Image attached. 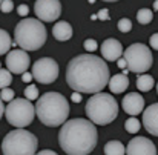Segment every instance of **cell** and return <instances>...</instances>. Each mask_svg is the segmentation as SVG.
<instances>
[{
  "instance_id": "6da1fadb",
  "label": "cell",
  "mask_w": 158,
  "mask_h": 155,
  "mask_svg": "<svg viewBox=\"0 0 158 155\" xmlns=\"http://www.w3.org/2000/svg\"><path fill=\"white\" fill-rule=\"evenodd\" d=\"M66 82L78 94L102 92L109 82V68L102 57L80 54L66 66Z\"/></svg>"
},
{
  "instance_id": "7a4b0ae2",
  "label": "cell",
  "mask_w": 158,
  "mask_h": 155,
  "mask_svg": "<svg viewBox=\"0 0 158 155\" xmlns=\"http://www.w3.org/2000/svg\"><path fill=\"white\" fill-rule=\"evenodd\" d=\"M95 124L86 118L66 120L58 134V145L68 155H89L97 146Z\"/></svg>"
},
{
  "instance_id": "3957f363",
  "label": "cell",
  "mask_w": 158,
  "mask_h": 155,
  "mask_svg": "<svg viewBox=\"0 0 158 155\" xmlns=\"http://www.w3.org/2000/svg\"><path fill=\"white\" fill-rule=\"evenodd\" d=\"M34 109L39 120L49 128H57L63 124L69 117V103L58 92L43 94L34 106Z\"/></svg>"
},
{
  "instance_id": "277c9868",
  "label": "cell",
  "mask_w": 158,
  "mask_h": 155,
  "mask_svg": "<svg viewBox=\"0 0 158 155\" xmlns=\"http://www.w3.org/2000/svg\"><path fill=\"white\" fill-rule=\"evenodd\" d=\"M14 40L23 51H39L46 42V28L40 20L23 19L15 26Z\"/></svg>"
},
{
  "instance_id": "5b68a950",
  "label": "cell",
  "mask_w": 158,
  "mask_h": 155,
  "mask_svg": "<svg viewBox=\"0 0 158 155\" xmlns=\"http://www.w3.org/2000/svg\"><path fill=\"white\" fill-rule=\"evenodd\" d=\"M86 115L92 124L106 126L118 115V103L114 95L97 92L86 102Z\"/></svg>"
},
{
  "instance_id": "8992f818",
  "label": "cell",
  "mask_w": 158,
  "mask_h": 155,
  "mask_svg": "<svg viewBox=\"0 0 158 155\" xmlns=\"http://www.w3.org/2000/svg\"><path fill=\"white\" fill-rule=\"evenodd\" d=\"M39 140L25 129H15L5 135L2 141L3 155H35Z\"/></svg>"
},
{
  "instance_id": "52a82bcc",
  "label": "cell",
  "mask_w": 158,
  "mask_h": 155,
  "mask_svg": "<svg viewBox=\"0 0 158 155\" xmlns=\"http://www.w3.org/2000/svg\"><path fill=\"white\" fill-rule=\"evenodd\" d=\"M5 117L9 124H12L17 129H23L29 126L35 117L34 104L26 98H14L8 106H5Z\"/></svg>"
},
{
  "instance_id": "ba28073f",
  "label": "cell",
  "mask_w": 158,
  "mask_h": 155,
  "mask_svg": "<svg viewBox=\"0 0 158 155\" xmlns=\"http://www.w3.org/2000/svg\"><path fill=\"white\" fill-rule=\"evenodd\" d=\"M123 58L126 61V69L135 74H143L151 69L154 57L151 49L143 43H132L123 51Z\"/></svg>"
},
{
  "instance_id": "9c48e42d",
  "label": "cell",
  "mask_w": 158,
  "mask_h": 155,
  "mask_svg": "<svg viewBox=\"0 0 158 155\" xmlns=\"http://www.w3.org/2000/svg\"><path fill=\"white\" fill-rule=\"evenodd\" d=\"M32 78L43 85H51L58 77V65L54 58L43 57L32 65Z\"/></svg>"
},
{
  "instance_id": "30bf717a",
  "label": "cell",
  "mask_w": 158,
  "mask_h": 155,
  "mask_svg": "<svg viewBox=\"0 0 158 155\" xmlns=\"http://www.w3.org/2000/svg\"><path fill=\"white\" fill-rule=\"evenodd\" d=\"M37 19L43 22H54L61 14V3L60 0H35L34 6Z\"/></svg>"
},
{
  "instance_id": "8fae6325",
  "label": "cell",
  "mask_w": 158,
  "mask_h": 155,
  "mask_svg": "<svg viewBox=\"0 0 158 155\" xmlns=\"http://www.w3.org/2000/svg\"><path fill=\"white\" fill-rule=\"evenodd\" d=\"M6 69L11 72V74H23L26 72V69L29 68V55L26 54V51L23 49H12L11 52H8L6 55Z\"/></svg>"
},
{
  "instance_id": "7c38bea8",
  "label": "cell",
  "mask_w": 158,
  "mask_h": 155,
  "mask_svg": "<svg viewBox=\"0 0 158 155\" xmlns=\"http://www.w3.org/2000/svg\"><path fill=\"white\" fill-rule=\"evenodd\" d=\"M126 155H157V148L154 141L146 137H135L132 138L127 146L124 148Z\"/></svg>"
},
{
  "instance_id": "4fadbf2b",
  "label": "cell",
  "mask_w": 158,
  "mask_h": 155,
  "mask_svg": "<svg viewBox=\"0 0 158 155\" xmlns=\"http://www.w3.org/2000/svg\"><path fill=\"white\" fill-rule=\"evenodd\" d=\"M123 111L126 114H129L131 117H135L138 115L140 112H143V107H144V98L141 94H135V92H131V94H126L123 97Z\"/></svg>"
},
{
  "instance_id": "5bb4252c",
  "label": "cell",
  "mask_w": 158,
  "mask_h": 155,
  "mask_svg": "<svg viewBox=\"0 0 158 155\" xmlns=\"http://www.w3.org/2000/svg\"><path fill=\"white\" fill-rule=\"evenodd\" d=\"M102 57L107 61H117L121 54H123V46L117 39H106L102 43Z\"/></svg>"
},
{
  "instance_id": "9a60e30c",
  "label": "cell",
  "mask_w": 158,
  "mask_h": 155,
  "mask_svg": "<svg viewBox=\"0 0 158 155\" xmlns=\"http://www.w3.org/2000/svg\"><path fill=\"white\" fill-rule=\"evenodd\" d=\"M143 124L152 135H158V104L152 103L143 112Z\"/></svg>"
},
{
  "instance_id": "2e32d148",
  "label": "cell",
  "mask_w": 158,
  "mask_h": 155,
  "mask_svg": "<svg viewBox=\"0 0 158 155\" xmlns=\"http://www.w3.org/2000/svg\"><path fill=\"white\" fill-rule=\"evenodd\" d=\"M107 85H109V91H110L112 94H121V92H124V91L127 89V86H129V78H127V75H124V74H115V75H112V77L109 78Z\"/></svg>"
},
{
  "instance_id": "e0dca14e",
  "label": "cell",
  "mask_w": 158,
  "mask_h": 155,
  "mask_svg": "<svg viewBox=\"0 0 158 155\" xmlns=\"http://www.w3.org/2000/svg\"><path fill=\"white\" fill-rule=\"evenodd\" d=\"M74 31H72V26L68 23V22H57L52 28V36L55 40L58 42H68L71 37H72Z\"/></svg>"
},
{
  "instance_id": "ac0fdd59",
  "label": "cell",
  "mask_w": 158,
  "mask_h": 155,
  "mask_svg": "<svg viewBox=\"0 0 158 155\" xmlns=\"http://www.w3.org/2000/svg\"><path fill=\"white\" fill-rule=\"evenodd\" d=\"M154 86H155V82H154V77L152 75H149V74L138 75V78H137V88H138V91L149 92Z\"/></svg>"
},
{
  "instance_id": "d6986e66",
  "label": "cell",
  "mask_w": 158,
  "mask_h": 155,
  "mask_svg": "<svg viewBox=\"0 0 158 155\" xmlns=\"http://www.w3.org/2000/svg\"><path fill=\"white\" fill-rule=\"evenodd\" d=\"M105 155H124V146L117 140L107 141L105 145Z\"/></svg>"
},
{
  "instance_id": "ffe728a7",
  "label": "cell",
  "mask_w": 158,
  "mask_h": 155,
  "mask_svg": "<svg viewBox=\"0 0 158 155\" xmlns=\"http://www.w3.org/2000/svg\"><path fill=\"white\" fill-rule=\"evenodd\" d=\"M9 49H11V36L5 29H0V55L8 54Z\"/></svg>"
},
{
  "instance_id": "44dd1931",
  "label": "cell",
  "mask_w": 158,
  "mask_h": 155,
  "mask_svg": "<svg viewBox=\"0 0 158 155\" xmlns=\"http://www.w3.org/2000/svg\"><path fill=\"white\" fill-rule=\"evenodd\" d=\"M152 19H154V12L151 9H148V8H143V9H140L137 12V20L141 25H149L152 22Z\"/></svg>"
},
{
  "instance_id": "7402d4cb",
  "label": "cell",
  "mask_w": 158,
  "mask_h": 155,
  "mask_svg": "<svg viewBox=\"0 0 158 155\" xmlns=\"http://www.w3.org/2000/svg\"><path fill=\"white\" fill-rule=\"evenodd\" d=\"M140 128H141V123H140V120L138 118H127L126 120V123H124V129L129 132V134H137L138 131H140Z\"/></svg>"
},
{
  "instance_id": "603a6c76",
  "label": "cell",
  "mask_w": 158,
  "mask_h": 155,
  "mask_svg": "<svg viewBox=\"0 0 158 155\" xmlns=\"http://www.w3.org/2000/svg\"><path fill=\"white\" fill-rule=\"evenodd\" d=\"M11 82H12V74L8 69H0V89L9 88Z\"/></svg>"
},
{
  "instance_id": "cb8c5ba5",
  "label": "cell",
  "mask_w": 158,
  "mask_h": 155,
  "mask_svg": "<svg viewBox=\"0 0 158 155\" xmlns=\"http://www.w3.org/2000/svg\"><path fill=\"white\" fill-rule=\"evenodd\" d=\"M25 98L29 100V102L39 98V89L35 88V85H29V86H26V89H25Z\"/></svg>"
},
{
  "instance_id": "d4e9b609",
  "label": "cell",
  "mask_w": 158,
  "mask_h": 155,
  "mask_svg": "<svg viewBox=\"0 0 158 155\" xmlns=\"http://www.w3.org/2000/svg\"><path fill=\"white\" fill-rule=\"evenodd\" d=\"M118 29H120V32H129L131 29H132V22L129 20V19H120L118 20Z\"/></svg>"
},
{
  "instance_id": "484cf974",
  "label": "cell",
  "mask_w": 158,
  "mask_h": 155,
  "mask_svg": "<svg viewBox=\"0 0 158 155\" xmlns=\"http://www.w3.org/2000/svg\"><path fill=\"white\" fill-rule=\"evenodd\" d=\"M14 94H15V92H14L11 88H3V89H2V94H0V100L9 103L11 100H14Z\"/></svg>"
},
{
  "instance_id": "4316f807",
  "label": "cell",
  "mask_w": 158,
  "mask_h": 155,
  "mask_svg": "<svg viewBox=\"0 0 158 155\" xmlns=\"http://www.w3.org/2000/svg\"><path fill=\"white\" fill-rule=\"evenodd\" d=\"M12 8H14V2L12 0H2L0 2V11L2 12L8 14V12L12 11Z\"/></svg>"
},
{
  "instance_id": "83f0119b",
  "label": "cell",
  "mask_w": 158,
  "mask_h": 155,
  "mask_svg": "<svg viewBox=\"0 0 158 155\" xmlns=\"http://www.w3.org/2000/svg\"><path fill=\"white\" fill-rule=\"evenodd\" d=\"M83 46H85V49L86 51H89V52H92V51H97V42L94 40V39H86L85 40V43H83Z\"/></svg>"
},
{
  "instance_id": "f1b7e54d",
  "label": "cell",
  "mask_w": 158,
  "mask_h": 155,
  "mask_svg": "<svg viewBox=\"0 0 158 155\" xmlns=\"http://www.w3.org/2000/svg\"><path fill=\"white\" fill-rule=\"evenodd\" d=\"M95 19H98V20H107V19H109V11H107L106 8H103V9H100V11L97 12Z\"/></svg>"
},
{
  "instance_id": "f546056e",
  "label": "cell",
  "mask_w": 158,
  "mask_h": 155,
  "mask_svg": "<svg viewBox=\"0 0 158 155\" xmlns=\"http://www.w3.org/2000/svg\"><path fill=\"white\" fill-rule=\"evenodd\" d=\"M17 12H19L20 17H26L28 12H29V8L26 5H20V6H17Z\"/></svg>"
},
{
  "instance_id": "4dcf8cb0",
  "label": "cell",
  "mask_w": 158,
  "mask_h": 155,
  "mask_svg": "<svg viewBox=\"0 0 158 155\" xmlns=\"http://www.w3.org/2000/svg\"><path fill=\"white\" fill-rule=\"evenodd\" d=\"M151 46H152V49H158V34L151 36Z\"/></svg>"
},
{
  "instance_id": "1f68e13d",
  "label": "cell",
  "mask_w": 158,
  "mask_h": 155,
  "mask_svg": "<svg viewBox=\"0 0 158 155\" xmlns=\"http://www.w3.org/2000/svg\"><path fill=\"white\" fill-rule=\"evenodd\" d=\"M22 82H25V83L32 82V74H31V72H23V74H22Z\"/></svg>"
},
{
  "instance_id": "d6a6232c",
  "label": "cell",
  "mask_w": 158,
  "mask_h": 155,
  "mask_svg": "<svg viewBox=\"0 0 158 155\" xmlns=\"http://www.w3.org/2000/svg\"><path fill=\"white\" fill-rule=\"evenodd\" d=\"M72 102H74V103H80V102H81V94L74 92V94H72Z\"/></svg>"
},
{
  "instance_id": "836d02e7",
  "label": "cell",
  "mask_w": 158,
  "mask_h": 155,
  "mask_svg": "<svg viewBox=\"0 0 158 155\" xmlns=\"http://www.w3.org/2000/svg\"><path fill=\"white\" fill-rule=\"evenodd\" d=\"M117 65H118L120 69H126V61H124V58H118V60H117Z\"/></svg>"
},
{
  "instance_id": "e575fe53",
  "label": "cell",
  "mask_w": 158,
  "mask_h": 155,
  "mask_svg": "<svg viewBox=\"0 0 158 155\" xmlns=\"http://www.w3.org/2000/svg\"><path fill=\"white\" fill-rule=\"evenodd\" d=\"M35 155H57L54 151H49V149H45V151H40V152H37Z\"/></svg>"
},
{
  "instance_id": "d590c367",
  "label": "cell",
  "mask_w": 158,
  "mask_h": 155,
  "mask_svg": "<svg viewBox=\"0 0 158 155\" xmlns=\"http://www.w3.org/2000/svg\"><path fill=\"white\" fill-rule=\"evenodd\" d=\"M3 112H5V104H3V102L0 100V118L3 117Z\"/></svg>"
},
{
  "instance_id": "8d00e7d4",
  "label": "cell",
  "mask_w": 158,
  "mask_h": 155,
  "mask_svg": "<svg viewBox=\"0 0 158 155\" xmlns=\"http://www.w3.org/2000/svg\"><path fill=\"white\" fill-rule=\"evenodd\" d=\"M154 11H158V0L154 2Z\"/></svg>"
},
{
  "instance_id": "74e56055",
  "label": "cell",
  "mask_w": 158,
  "mask_h": 155,
  "mask_svg": "<svg viewBox=\"0 0 158 155\" xmlns=\"http://www.w3.org/2000/svg\"><path fill=\"white\" fill-rule=\"evenodd\" d=\"M103 2H109L110 3V2H118V0H103Z\"/></svg>"
},
{
  "instance_id": "f35d334b",
  "label": "cell",
  "mask_w": 158,
  "mask_h": 155,
  "mask_svg": "<svg viewBox=\"0 0 158 155\" xmlns=\"http://www.w3.org/2000/svg\"><path fill=\"white\" fill-rule=\"evenodd\" d=\"M0 66H2V63H0Z\"/></svg>"
},
{
  "instance_id": "ab89813d",
  "label": "cell",
  "mask_w": 158,
  "mask_h": 155,
  "mask_svg": "<svg viewBox=\"0 0 158 155\" xmlns=\"http://www.w3.org/2000/svg\"><path fill=\"white\" fill-rule=\"evenodd\" d=\"M0 2H2V0H0Z\"/></svg>"
}]
</instances>
